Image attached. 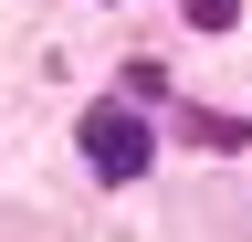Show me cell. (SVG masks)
I'll list each match as a JSON object with an SVG mask.
<instances>
[{
	"mask_svg": "<svg viewBox=\"0 0 252 242\" xmlns=\"http://www.w3.org/2000/svg\"><path fill=\"white\" fill-rule=\"evenodd\" d=\"M74 147H84V169L105 179V190H126V179L158 169V127H147V105H126V95H94L74 116Z\"/></svg>",
	"mask_w": 252,
	"mask_h": 242,
	"instance_id": "1",
	"label": "cell"
},
{
	"mask_svg": "<svg viewBox=\"0 0 252 242\" xmlns=\"http://www.w3.org/2000/svg\"><path fill=\"white\" fill-rule=\"evenodd\" d=\"M189 21H200V32H231V21H242V0H189Z\"/></svg>",
	"mask_w": 252,
	"mask_h": 242,
	"instance_id": "2",
	"label": "cell"
}]
</instances>
